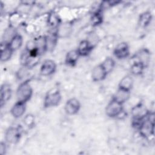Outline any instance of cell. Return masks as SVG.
Here are the masks:
<instances>
[{
  "label": "cell",
  "instance_id": "6da1fadb",
  "mask_svg": "<svg viewBox=\"0 0 155 155\" xmlns=\"http://www.w3.org/2000/svg\"><path fill=\"white\" fill-rule=\"evenodd\" d=\"M33 94V89L28 81L22 82L18 87L16 91L17 101L26 103Z\"/></svg>",
  "mask_w": 155,
  "mask_h": 155
},
{
  "label": "cell",
  "instance_id": "7a4b0ae2",
  "mask_svg": "<svg viewBox=\"0 0 155 155\" xmlns=\"http://www.w3.org/2000/svg\"><path fill=\"white\" fill-rule=\"evenodd\" d=\"M106 114L111 118L119 117L124 113L123 104L112 99L105 108Z\"/></svg>",
  "mask_w": 155,
  "mask_h": 155
},
{
  "label": "cell",
  "instance_id": "3957f363",
  "mask_svg": "<svg viewBox=\"0 0 155 155\" xmlns=\"http://www.w3.org/2000/svg\"><path fill=\"white\" fill-rule=\"evenodd\" d=\"M61 99V94L59 90H56L49 91L44 97V107L47 108L56 107L59 104Z\"/></svg>",
  "mask_w": 155,
  "mask_h": 155
},
{
  "label": "cell",
  "instance_id": "277c9868",
  "mask_svg": "<svg viewBox=\"0 0 155 155\" xmlns=\"http://www.w3.org/2000/svg\"><path fill=\"white\" fill-rule=\"evenodd\" d=\"M22 129L21 127H11L8 128L5 132V140L8 143H15L18 142L21 136Z\"/></svg>",
  "mask_w": 155,
  "mask_h": 155
},
{
  "label": "cell",
  "instance_id": "5b68a950",
  "mask_svg": "<svg viewBox=\"0 0 155 155\" xmlns=\"http://www.w3.org/2000/svg\"><path fill=\"white\" fill-rule=\"evenodd\" d=\"M114 56L119 59L127 58L130 55V48L127 42H120L117 45L113 51Z\"/></svg>",
  "mask_w": 155,
  "mask_h": 155
},
{
  "label": "cell",
  "instance_id": "8992f818",
  "mask_svg": "<svg viewBox=\"0 0 155 155\" xmlns=\"http://www.w3.org/2000/svg\"><path fill=\"white\" fill-rule=\"evenodd\" d=\"M65 111L69 115L77 114L81 108V103L76 98H71L67 101L65 104Z\"/></svg>",
  "mask_w": 155,
  "mask_h": 155
},
{
  "label": "cell",
  "instance_id": "52a82bcc",
  "mask_svg": "<svg viewBox=\"0 0 155 155\" xmlns=\"http://www.w3.org/2000/svg\"><path fill=\"white\" fill-rule=\"evenodd\" d=\"M56 70V64L53 60L47 59L41 66L40 73L44 76H48L54 73Z\"/></svg>",
  "mask_w": 155,
  "mask_h": 155
},
{
  "label": "cell",
  "instance_id": "ba28073f",
  "mask_svg": "<svg viewBox=\"0 0 155 155\" xmlns=\"http://www.w3.org/2000/svg\"><path fill=\"white\" fill-rule=\"evenodd\" d=\"M134 58V62H139L146 67L150 61V52L147 48H142L135 54Z\"/></svg>",
  "mask_w": 155,
  "mask_h": 155
},
{
  "label": "cell",
  "instance_id": "9c48e42d",
  "mask_svg": "<svg viewBox=\"0 0 155 155\" xmlns=\"http://www.w3.org/2000/svg\"><path fill=\"white\" fill-rule=\"evenodd\" d=\"M107 73L100 64L93 68L91 71V78L94 82L103 81L107 76Z\"/></svg>",
  "mask_w": 155,
  "mask_h": 155
},
{
  "label": "cell",
  "instance_id": "30bf717a",
  "mask_svg": "<svg viewBox=\"0 0 155 155\" xmlns=\"http://www.w3.org/2000/svg\"><path fill=\"white\" fill-rule=\"evenodd\" d=\"M93 46L88 40H83L79 43L76 49L80 56H87L93 50Z\"/></svg>",
  "mask_w": 155,
  "mask_h": 155
},
{
  "label": "cell",
  "instance_id": "8fae6325",
  "mask_svg": "<svg viewBox=\"0 0 155 155\" xmlns=\"http://www.w3.org/2000/svg\"><path fill=\"white\" fill-rule=\"evenodd\" d=\"M148 113V111L147 109L141 104H139L132 109L133 120H142L146 117Z\"/></svg>",
  "mask_w": 155,
  "mask_h": 155
},
{
  "label": "cell",
  "instance_id": "7c38bea8",
  "mask_svg": "<svg viewBox=\"0 0 155 155\" xmlns=\"http://www.w3.org/2000/svg\"><path fill=\"white\" fill-rule=\"evenodd\" d=\"M58 38V31L55 30L50 31L48 33V35L45 36L47 50L52 51L54 48L57 44Z\"/></svg>",
  "mask_w": 155,
  "mask_h": 155
},
{
  "label": "cell",
  "instance_id": "4fadbf2b",
  "mask_svg": "<svg viewBox=\"0 0 155 155\" xmlns=\"http://www.w3.org/2000/svg\"><path fill=\"white\" fill-rule=\"evenodd\" d=\"M12 89L10 85L8 84H4L1 87V107H2L11 97Z\"/></svg>",
  "mask_w": 155,
  "mask_h": 155
},
{
  "label": "cell",
  "instance_id": "5bb4252c",
  "mask_svg": "<svg viewBox=\"0 0 155 155\" xmlns=\"http://www.w3.org/2000/svg\"><path fill=\"white\" fill-rule=\"evenodd\" d=\"M25 111V103L17 101L12 107L10 112L15 118L22 116Z\"/></svg>",
  "mask_w": 155,
  "mask_h": 155
},
{
  "label": "cell",
  "instance_id": "9a60e30c",
  "mask_svg": "<svg viewBox=\"0 0 155 155\" xmlns=\"http://www.w3.org/2000/svg\"><path fill=\"white\" fill-rule=\"evenodd\" d=\"M79 56L77 50H70L66 54L65 62L68 66L74 67L76 64Z\"/></svg>",
  "mask_w": 155,
  "mask_h": 155
},
{
  "label": "cell",
  "instance_id": "2e32d148",
  "mask_svg": "<svg viewBox=\"0 0 155 155\" xmlns=\"http://www.w3.org/2000/svg\"><path fill=\"white\" fill-rule=\"evenodd\" d=\"M130 96V91L124 90L120 88H118L112 99L115 101L124 104L125 102H127Z\"/></svg>",
  "mask_w": 155,
  "mask_h": 155
},
{
  "label": "cell",
  "instance_id": "e0dca14e",
  "mask_svg": "<svg viewBox=\"0 0 155 155\" xmlns=\"http://www.w3.org/2000/svg\"><path fill=\"white\" fill-rule=\"evenodd\" d=\"M13 52L7 43L2 42L1 45V61L6 62L8 61L11 58Z\"/></svg>",
  "mask_w": 155,
  "mask_h": 155
},
{
  "label": "cell",
  "instance_id": "ac0fdd59",
  "mask_svg": "<svg viewBox=\"0 0 155 155\" xmlns=\"http://www.w3.org/2000/svg\"><path fill=\"white\" fill-rule=\"evenodd\" d=\"M23 39L22 37L18 34H16L13 38L8 42L7 43L8 47L13 51H16L18 50L22 45Z\"/></svg>",
  "mask_w": 155,
  "mask_h": 155
},
{
  "label": "cell",
  "instance_id": "d6986e66",
  "mask_svg": "<svg viewBox=\"0 0 155 155\" xmlns=\"http://www.w3.org/2000/svg\"><path fill=\"white\" fill-rule=\"evenodd\" d=\"M133 85V79L131 76L127 75L124 77L119 84L118 88H120L124 90L130 91L132 88Z\"/></svg>",
  "mask_w": 155,
  "mask_h": 155
},
{
  "label": "cell",
  "instance_id": "ffe728a7",
  "mask_svg": "<svg viewBox=\"0 0 155 155\" xmlns=\"http://www.w3.org/2000/svg\"><path fill=\"white\" fill-rule=\"evenodd\" d=\"M152 19V15L151 12H145L142 13L139 16V24L142 27H147L151 22Z\"/></svg>",
  "mask_w": 155,
  "mask_h": 155
},
{
  "label": "cell",
  "instance_id": "44dd1931",
  "mask_svg": "<svg viewBox=\"0 0 155 155\" xmlns=\"http://www.w3.org/2000/svg\"><path fill=\"white\" fill-rule=\"evenodd\" d=\"M102 67L104 68L107 74L110 73L114 68L115 66V61L111 57H107L105 60L101 64Z\"/></svg>",
  "mask_w": 155,
  "mask_h": 155
},
{
  "label": "cell",
  "instance_id": "7402d4cb",
  "mask_svg": "<svg viewBox=\"0 0 155 155\" xmlns=\"http://www.w3.org/2000/svg\"><path fill=\"white\" fill-rule=\"evenodd\" d=\"M145 68V67L142 64L137 62H134L131 67L130 71L131 74L138 76L142 73Z\"/></svg>",
  "mask_w": 155,
  "mask_h": 155
},
{
  "label": "cell",
  "instance_id": "603a6c76",
  "mask_svg": "<svg viewBox=\"0 0 155 155\" xmlns=\"http://www.w3.org/2000/svg\"><path fill=\"white\" fill-rule=\"evenodd\" d=\"M102 21V17L100 13V11H97V12L94 13L92 16L91 18V22L94 25H99Z\"/></svg>",
  "mask_w": 155,
  "mask_h": 155
},
{
  "label": "cell",
  "instance_id": "cb8c5ba5",
  "mask_svg": "<svg viewBox=\"0 0 155 155\" xmlns=\"http://www.w3.org/2000/svg\"><path fill=\"white\" fill-rule=\"evenodd\" d=\"M35 122L34 116L31 114H27L24 119V123L27 127H31L33 125Z\"/></svg>",
  "mask_w": 155,
  "mask_h": 155
},
{
  "label": "cell",
  "instance_id": "d4e9b609",
  "mask_svg": "<svg viewBox=\"0 0 155 155\" xmlns=\"http://www.w3.org/2000/svg\"><path fill=\"white\" fill-rule=\"evenodd\" d=\"M6 151V145L5 143L3 142H1L0 144V154L2 155H4Z\"/></svg>",
  "mask_w": 155,
  "mask_h": 155
}]
</instances>
